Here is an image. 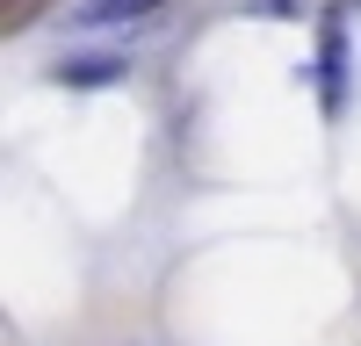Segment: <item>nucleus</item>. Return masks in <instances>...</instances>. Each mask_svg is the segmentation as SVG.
I'll list each match as a JSON object with an SVG mask.
<instances>
[{
	"label": "nucleus",
	"instance_id": "7ed1b4c3",
	"mask_svg": "<svg viewBox=\"0 0 361 346\" xmlns=\"http://www.w3.org/2000/svg\"><path fill=\"white\" fill-rule=\"evenodd\" d=\"M123 65H116V58H66V65H58V79H80V86H94V79H116Z\"/></svg>",
	"mask_w": 361,
	"mask_h": 346
},
{
	"label": "nucleus",
	"instance_id": "20e7f679",
	"mask_svg": "<svg viewBox=\"0 0 361 346\" xmlns=\"http://www.w3.org/2000/svg\"><path fill=\"white\" fill-rule=\"evenodd\" d=\"M37 22V0H8V29H29Z\"/></svg>",
	"mask_w": 361,
	"mask_h": 346
},
{
	"label": "nucleus",
	"instance_id": "f257e3e1",
	"mask_svg": "<svg viewBox=\"0 0 361 346\" xmlns=\"http://www.w3.org/2000/svg\"><path fill=\"white\" fill-rule=\"evenodd\" d=\"M318 79H325V108H340L347 101V37H340V22H325V37H318Z\"/></svg>",
	"mask_w": 361,
	"mask_h": 346
},
{
	"label": "nucleus",
	"instance_id": "f03ea898",
	"mask_svg": "<svg viewBox=\"0 0 361 346\" xmlns=\"http://www.w3.org/2000/svg\"><path fill=\"white\" fill-rule=\"evenodd\" d=\"M159 0H73V22H130V15H152Z\"/></svg>",
	"mask_w": 361,
	"mask_h": 346
}]
</instances>
